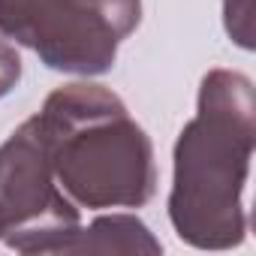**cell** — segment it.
Segmentation results:
<instances>
[{"instance_id":"1","label":"cell","mask_w":256,"mask_h":256,"mask_svg":"<svg viewBox=\"0 0 256 256\" xmlns=\"http://www.w3.org/2000/svg\"><path fill=\"white\" fill-rule=\"evenodd\" d=\"M256 145V94L238 70L205 72L196 114L172 151L169 220L196 250H232L247 238L244 187Z\"/></svg>"},{"instance_id":"2","label":"cell","mask_w":256,"mask_h":256,"mask_svg":"<svg viewBox=\"0 0 256 256\" xmlns=\"http://www.w3.org/2000/svg\"><path fill=\"white\" fill-rule=\"evenodd\" d=\"M36 120L54 178L78 208H142L154 199V145L112 88L96 82L54 88Z\"/></svg>"},{"instance_id":"3","label":"cell","mask_w":256,"mask_h":256,"mask_svg":"<svg viewBox=\"0 0 256 256\" xmlns=\"http://www.w3.org/2000/svg\"><path fill=\"white\" fill-rule=\"evenodd\" d=\"M142 22V0H0V34L48 70L102 76Z\"/></svg>"},{"instance_id":"4","label":"cell","mask_w":256,"mask_h":256,"mask_svg":"<svg viewBox=\"0 0 256 256\" xmlns=\"http://www.w3.org/2000/svg\"><path fill=\"white\" fill-rule=\"evenodd\" d=\"M0 223L16 253H60L82 223L78 205L60 190L36 114L22 120L0 145Z\"/></svg>"},{"instance_id":"5","label":"cell","mask_w":256,"mask_h":256,"mask_svg":"<svg viewBox=\"0 0 256 256\" xmlns=\"http://www.w3.org/2000/svg\"><path fill=\"white\" fill-rule=\"evenodd\" d=\"M60 253H163V244L136 214H100L88 226H76Z\"/></svg>"},{"instance_id":"6","label":"cell","mask_w":256,"mask_h":256,"mask_svg":"<svg viewBox=\"0 0 256 256\" xmlns=\"http://www.w3.org/2000/svg\"><path fill=\"white\" fill-rule=\"evenodd\" d=\"M223 24L235 46L253 48V0H223Z\"/></svg>"},{"instance_id":"7","label":"cell","mask_w":256,"mask_h":256,"mask_svg":"<svg viewBox=\"0 0 256 256\" xmlns=\"http://www.w3.org/2000/svg\"><path fill=\"white\" fill-rule=\"evenodd\" d=\"M22 72H24V66H22L18 48H16L4 34H0V100L10 96V94L18 88Z\"/></svg>"},{"instance_id":"8","label":"cell","mask_w":256,"mask_h":256,"mask_svg":"<svg viewBox=\"0 0 256 256\" xmlns=\"http://www.w3.org/2000/svg\"><path fill=\"white\" fill-rule=\"evenodd\" d=\"M0 238H4V223H0Z\"/></svg>"}]
</instances>
